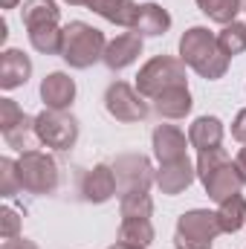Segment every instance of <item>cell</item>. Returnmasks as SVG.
I'll return each mask as SVG.
<instances>
[{
	"label": "cell",
	"mask_w": 246,
	"mask_h": 249,
	"mask_svg": "<svg viewBox=\"0 0 246 249\" xmlns=\"http://www.w3.org/2000/svg\"><path fill=\"white\" fill-rule=\"evenodd\" d=\"M180 58H183L197 75L217 81L226 75L229 70V55L223 53V47L217 44V35H211L206 26H191L180 38Z\"/></svg>",
	"instance_id": "cell-1"
},
{
	"label": "cell",
	"mask_w": 246,
	"mask_h": 249,
	"mask_svg": "<svg viewBox=\"0 0 246 249\" xmlns=\"http://www.w3.org/2000/svg\"><path fill=\"white\" fill-rule=\"evenodd\" d=\"M197 177L203 180L206 194L214 200V203H223L229 200L232 194H241V174L235 168V162L226 157L223 148H214V151H200L197 157Z\"/></svg>",
	"instance_id": "cell-2"
},
{
	"label": "cell",
	"mask_w": 246,
	"mask_h": 249,
	"mask_svg": "<svg viewBox=\"0 0 246 249\" xmlns=\"http://www.w3.org/2000/svg\"><path fill=\"white\" fill-rule=\"evenodd\" d=\"M105 50H107V41H105V32L84 23V20H72L64 26V47H61V58L72 70H87L96 61L105 58Z\"/></svg>",
	"instance_id": "cell-3"
},
{
	"label": "cell",
	"mask_w": 246,
	"mask_h": 249,
	"mask_svg": "<svg viewBox=\"0 0 246 249\" xmlns=\"http://www.w3.org/2000/svg\"><path fill=\"white\" fill-rule=\"evenodd\" d=\"M188 84L185 78V61L174 55H154L136 75V90L142 99H157L168 87Z\"/></svg>",
	"instance_id": "cell-4"
},
{
	"label": "cell",
	"mask_w": 246,
	"mask_h": 249,
	"mask_svg": "<svg viewBox=\"0 0 246 249\" xmlns=\"http://www.w3.org/2000/svg\"><path fill=\"white\" fill-rule=\"evenodd\" d=\"M220 235L217 212L209 209H191L180 214L174 229V247L177 249H211L214 238Z\"/></svg>",
	"instance_id": "cell-5"
},
{
	"label": "cell",
	"mask_w": 246,
	"mask_h": 249,
	"mask_svg": "<svg viewBox=\"0 0 246 249\" xmlns=\"http://www.w3.org/2000/svg\"><path fill=\"white\" fill-rule=\"evenodd\" d=\"M20 186L29 194H53L58 188V162L47 151H26L18 160Z\"/></svg>",
	"instance_id": "cell-6"
},
{
	"label": "cell",
	"mask_w": 246,
	"mask_h": 249,
	"mask_svg": "<svg viewBox=\"0 0 246 249\" xmlns=\"http://www.w3.org/2000/svg\"><path fill=\"white\" fill-rule=\"evenodd\" d=\"M35 130L41 145L55 148V151H70L78 142V122L67 110H41L35 116Z\"/></svg>",
	"instance_id": "cell-7"
},
{
	"label": "cell",
	"mask_w": 246,
	"mask_h": 249,
	"mask_svg": "<svg viewBox=\"0 0 246 249\" xmlns=\"http://www.w3.org/2000/svg\"><path fill=\"white\" fill-rule=\"evenodd\" d=\"M113 174H116V183H119V197L130 194V191H148L151 183L157 180V174L151 168V160L142 157V154H122V157H116Z\"/></svg>",
	"instance_id": "cell-8"
},
{
	"label": "cell",
	"mask_w": 246,
	"mask_h": 249,
	"mask_svg": "<svg viewBox=\"0 0 246 249\" xmlns=\"http://www.w3.org/2000/svg\"><path fill=\"white\" fill-rule=\"evenodd\" d=\"M105 107L116 122H142L148 116V105L142 102L139 90H133L124 81H113L105 93Z\"/></svg>",
	"instance_id": "cell-9"
},
{
	"label": "cell",
	"mask_w": 246,
	"mask_h": 249,
	"mask_svg": "<svg viewBox=\"0 0 246 249\" xmlns=\"http://www.w3.org/2000/svg\"><path fill=\"white\" fill-rule=\"evenodd\" d=\"M194 180H197V165H191L188 157L174 160V162H162L159 171H157V186H159L162 194H168V197L183 194Z\"/></svg>",
	"instance_id": "cell-10"
},
{
	"label": "cell",
	"mask_w": 246,
	"mask_h": 249,
	"mask_svg": "<svg viewBox=\"0 0 246 249\" xmlns=\"http://www.w3.org/2000/svg\"><path fill=\"white\" fill-rule=\"evenodd\" d=\"M116 191H119V183H116L113 165H105V162L93 165L81 180V194L87 203H107Z\"/></svg>",
	"instance_id": "cell-11"
},
{
	"label": "cell",
	"mask_w": 246,
	"mask_h": 249,
	"mask_svg": "<svg viewBox=\"0 0 246 249\" xmlns=\"http://www.w3.org/2000/svg\"><path fill=\"white\" fill-rule=\"evenodd\" d=\"M151 139H154V154H157L159 165H162V162L183 160V157H185V148L191 145V142L185 139V133L177 127V124H157Z\"/></svg>",
	"instance_id": "cell-12"
},
{
	"label": "cell",
	"mask_w": 246,
	"mask_h": 249,
	"mask_svg": "<svg viewBox=\"0 0 246 249\" xmlns=\"http://www.w3.org/2000/svg\"><path fill=\"white\" fill-rule=\"evenodd\" d=\"M139 55H142V35H136V32H122V35H116L113 41H107V50H105V58H102V61L116 72V70L130 67Z\"/></svg>",
	"instance_id": "cell-13"
},
{
	"label": "cell",
	"mask_w": 246,
	"mask_h": 249,
	"mask_svg": "<svg viewBox=\"0 0 246 249\" xmlns=\"http://www.w3.org/2000/svg\"><path fill=\"white\" fill-rule=\"evenodd\" d=\"M41 99L50 110H67L75 102V81L67 72H50L41 81Z\"/></svg>",
	"instance_id": "cell-14"
},
{
	"label": "cell",
	"mask_w": 246,
	"mask_h": 249,
	"mask_svg": "<svg viewBox=\"0 0 246 249\" xmlns=\"http://www.w3.org/2000/svg\"><path fill=\"white\" fill-rule=\"evenodd\" d=\"M32 75V61L29 55H23L20 50H6L0 58V87L3 90H15L20 84H26Z\"/></svg>",
	"instance_id": "cell-15"
},
{
	"label": "cell",
	"mask_w": 246,
	"mask_h": 249,
	"mask_svg": "<svg viewBox=\"0 0 246 249\" xmlns=\"http://www.w3.org/2000/svg\"><path fill=\"white\" fill-rule=\"evenodd\" d=\"M191 93H188V84L180 87H168L162 90L157 99H154V110L162 116V119H185L191 113Z\"/></svg>",
	"instance_id": "cell-16"
},
{
	"label": "cell",
	"mask_w": 246,
	"mask_h": 249,
	"mask_svg": "<svg viewBox=\"0 0 246 249\" xmlns=\"http://www.w3.org/2000/svg\"><path fill=\"white\" fill-rule=\"evenodd\" d=\"M90 9L96 15H102L105 20L124 26V29H133L136 18H139V3H133V0H90Z\"/></svg>",
	"instance_id": "cell-17"
},
{
	"label": "cell",
	"mask_w": 246,
	"mask_h": 249,
	"mask_svg": "<svg viewBox=\"0 0 246 249\" xmlns=\"http://www.w3.org/2000/svg\"><path fill=\"white\" fill-rule=\"evenodd\" d=\"M188 142L200 151H214L223 142V122L217 116H200L188 127Z\"/></svg>",
	"instance_id": "cell-18"
},
{
	"label": "cell",
	"mask_w": 246,
	"mask_h": 249,
	"mask_svg": "<svg viewBox=\"0 0 246 249\" xmlns=\"http://www.w3.org/2000/svg\"><path fill=\"white\" fill-rule=\"evenodd\" d=\"M168 29H171V15L162 6H157V3H142L139 6V18H136V26H133L136 35L157 38V35H165Z\"/></svg>",
	"instance_id": "cell-19"
},
{
	"label": "cell",
	"mask_w": 246,
	"mask_h": 249,
	"mask_svg": "<svg viewBox=\"0 0 246 249\" xmlns=\"http://www.w3.org/2000/svg\"><path fill=\"white\" fill-rule=\"evenodd\" d=\"M23 26L26 29H35V26H50V23H58L61 18V9L55 6V0H26L23 9Z\"/></svg>",
	"instance_id": "cell-20"
},
{
	"label": "cell",
	"mask_w": 246,
	"mask_h": 249,
	"mask_svg": "<svg viewBox=\"0 0 246 249\" xmlns=\"http://www.w3.org/2000/svg\"><path fill=\"white\" fill-rule=\"evenodd\" d=\"M217 223H220V232H241L246 226V197L244 194H232L229 200L220 203L217 209Z\"/></svg>",
	"instance_id": "cell-21"
},
{
	"label": "cell",
	"mask_w": 246,
	"mask_h": 249,
	"mask_svg": "<svg viewBox=\"0 0 246 249\" xmlns=\"http://www.w3.org/2000/svg\"><path fill=\"white\" fill-rule=\"evenodd\" d=\"M119 241L130 244V247H151L154 244V226L151 217H122L119 226Z\"/></svg>",
	"instance_id": "cell-22"
},
{
	"label": "cell",
	"mask_w": 246,
	"mask_h": 249,
	"mask_svg": "<svg viewBox=\"0 0 246 249\" xmlns=\"http://www.w3.org/2000/svg\"><path fill=\"white\" fill-rule=\"evenodd\" d=\"M3 139H6L9 148H15V151H20V154L35 151V145L41 142V139H38V130H35V116H23L15 127L3 130Z\"/></svg>",
	"instance_id": "cell-23"
},
{
	"label": "cell",
	"mask_w": 246,
	"mask_h": 249,
	"mask_svg": "<svg viewBox=\"0 0 246 249\" xmlns=\"http://www.w3.org/2000/svg\"><path fill=\"white\" fill-rule=\"evenodd\" d=\"M29 32V44L44 53V55H61L64 47V29H58V23H50V26H35V29H26Z\"/></svg>",
	"instance_id": "cell-24"
},
{
	"label": "cell",
	"mask_w": 246,
	"mask_h": 249,
	"mask_svg": "<svg viewBox=\"0 0 246 249\" xmlns=\"http://www.w3.org/2000/svg\"><path fill=\"white\" fill-rule=\"evenodd\" d=\"M197 6L209 20H214L220 26L235 23V18L241 12V0H197Z\"/></svg>",
	"instance_id": "cell-25"
},
{
	"label": "cell",
	"mask_w": 246,
	"mask_h": 249,
	"mask_svg": "<svg viewBox=\"0 0 246 249\" xmlns=\"http://www.w3.org/2000/svg\"><path fill=\"white\" fill-rule=\"evenodd\" d=\"M217 44L223 47V53H226L229 58L246 53V23H241V20L226 23L223 32H217Z\"/></svg>",
	"instance_id": "cell-26"
},
{
	"label": "cell",
	"mask_w": 246,
	"mask_h": 249,
	"mask_svg": "<svg viewBox=\"0 0 246 249\" xmlns=\"http://www.w3.org/2000/svg\"><path fill=\"white\" fill-rule=\"evenodd\" d=\"M119 209H122V217H151L154 200L148 191H130V194H122Z\"/></svg>",
	"instance_id": "cell-27"
},
{
	"label": "cell",
	"mask_w": 246,
	"mask_h": 249,
	"mask_svg": "<svg viewBox=\"0 0 246 249\" xmlns=\"http://www.w3.org/2000/svg\"><path fill=\"white\" fill-rule=\"evenodd\" d=\"M20 186V171H18V162L12 157H3L0 160V194L3 197H15Z\"/></svg>",
	"instance_id": "cell-28"
},
{
	"label": "cell",
	"mask_w": 246,
	"mask_h": 249,
	"mask_svg": "<svg viewBox=\"0 0 246 249\" xmlns=\"http://www.w3.org/2000/svg\"><path fill=\"white\" fill-rule=\"evenodd\" d=\"M23 116H26V113L18 107V102H12V99H0V130L15 127Z\"/></svg>",
	"instance_id": "cell-29"
},
{
	"label": "cell",
	"mask_w": 246,
	"mask_h": 249,
	"mask_svg": "<svg viewBox=\"0 0 246 249\" xmlns=\"http://www.w3.org/2000/svg\"><path fill=\"white\" fill-rule=\"evenodd\" d=\"M18 229H20V217H18V212L15 209H3L0 212V235H3V241H9V238H18Z\"/></svg>",
	"instance_id": "cell-30"
},
{
	"label": "cell",
	"mask_w": 246,
	"mask_h": 249,
	"mask_svg": "<svg viewBox=\"0 0 246 249\" xmlns=\"http://www.w3.org/2000/svg\"><path fill=\"white\" fill-rule=\"evenodd\" d=\"M232 136H235L241 145H246V107L235 116V122H232Z\"/></svg>",
	"instance_id": "cell-31"
},
{
	"label": "cell",
	"mask_w": 246,
	"mask_h": 249,
	"mask_svg": "<svg viewBox=\"0 0 246 249\" xmlns=\"http://www.w3.org/2000/svg\"><path fill=\"white\" fill-rule=\"evenodd\" d=\"M0 249H38V244H32L26 238H9V241H3Z\"/></svg>",
	"instance_id": "cell-32"
},
{
	"label": "cell",
	"mask_w": 246,
	"mask_h": 249,
	"mask_svg": "<svg viewBox=\"0 0 246 249\" xmlns=\"http://www.w3.org/2000/svg\"><path fill=\"white\" fill-rule=\"evenodd\" d=\"M235 168H238V174H241V180H244V186H246V148L238 151V157H235Z\"/></svg>",
	"instance_id": "cell-33"
},
{
	"label": "cell",
	"mask_w": 246,
	"mask_h": 249,
	"mask_svg": "<svg viewBox=\"0 0 246 249\" xmlns=\"http://www.w3.org/2000/svg\"><path fill=\"white\" fill-rule=\"evenodd\" d=\"M107 249H142V247H130V244H122L119 241V244H113V247H107Z\"/></svg>",
	"instance_id": "cell-34"
},
{
	"label": "cell",
	"mask_w": 246,
	"mask_h": 249,
	"mask_svg": "<svg viewBox=\"0 0 246 249\" xmlns=\"http://www.w3.org/2000/svg\"><path fill=\"white\" fill-rule=\"evenodd\" d=\"M0 6H3V9H15V6H18V0H0Z\"/></svg>",
	"instance_id": "cell-35"
},
{
	"label": "cell",
	"mask_w": 246,
	"mask_h": 249,
	"mask_svg": "<svg viewBox=\"0 0 246 249\" xmlns=\"http://www.w3.org/2000/svg\"><path fill=\"white\" fill-rule=\"evenodd\" d=\"M64 3H70V6H90V0H64Z\"/></svg>",
	"instance_id": "cell-36"
}]
</instances>
